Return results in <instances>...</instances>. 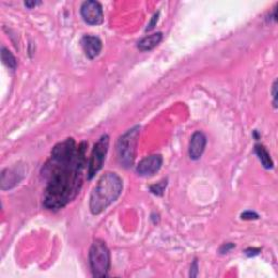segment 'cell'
<instances>
[{
	"label": "cell",
	"mask_w": 278,
	"mask_h": 278,
	"mask_svg": "<svg viewBox=\"0 0 278 278\" xmlns=\"http://www.w3.org/2000/svg\"><path fill=\"white\" fill-rule=\"evenodd\" d=\"M109 143H110V138L107 134L102 135L99 140L96 142V145L92 151L91 159H89L88 162V172H87L88 179H92L101 170L106 160L108 149H109Z\"/></svg>",
	"instance_id": "5"
},
{
	"label": "cell",
	"mask_w": 278,
	"mask_h": 278,
	"mask_svg": "<svg viewBox=\"0 0 278 278\" xmlns=\"http://www.w3.org/2000/svg\"><path fill=\"white\" fill-rule=\"evenodd\" d=\"M165 187H167V181H162L158 184H155V185L150 186V191L156 196H162Z\"/></svg>",
	"instance_id": "14"
},
{
	"label": "cell",
	"mask_w": 278,
	"mask_h": 278,
	"mask_svg": "<svg viewBox=\"0 0 278 278\" xmlns=\"http://www.w3.org/2000/svg\"><path fill=\"white\" fill-rule=\"evenodd\" d=\"M140 133V127L135 126L128 129L119 138L116 143V154L120 164L124 168H131L135 159L136 145Z\"/></svg>",
	"instance_id": "3"
},
{
	"label": "cell",
	"mask_w": 278,
	"mask_h": 278,
	"mask_svg": "<svg viewBox=\"0 0 278 278\" xmlns=\"http://www.w3.org/2000/svg\"><path fill=\"white\" fill-rule=\"evenodd\" d=\"M17 176H19V174H17L15 169H7L6 171H3L1 175V189H9V188L15 186L16 183H19L20 178H17Z\"/></svg>",
	"instance_id": "11"
},
{
	"label": "cell",
	"mask_w": 278,
	"mask_h": 278,
	"mask_svg": "<svg viewBox=\"0 0 278 278\" xmlns=\"http://www.w3.org/2000/svg\"><path fill=\"white\" fill-rule=\"evenodd\" d=\"M277 80L274 82V85H273V98H274V107L277 108Z\"/></svg>",
	"instance_id": "19"
},
{
	"label": "cell",
	"mask_w": 278,
	"mask_h": 278,
	"mask_svg": "<svg viewBox=\"0 0 278 278\" xmlns=\"http://www.w3.org/2000/svg\"><path fill=\"white\" fill-rule=\"evenodd\" d=\"M241 218L246 219V221H252V219H258L259 215L254 212H251V211H247V212L241 214Z\"/></svg>",
	"instance_id": "15"
},
{
	"label": "cell",
	"mask_w": 278,
	"mask_h": 278,
	"mask_svg": "<svg viewBox=\"0 0 278 278\" xmlns=\"http://www.w3.org/2000/svg\"><path fill=\"white\" fill-rule=\"evenodd\" d=\"M197 275H198V262H197V260H195L194 263L191 264L190 276H191V277H196Z\"/></svg>",
	"instance_id": "18"
},
{
	"label": "cell",
	"mask_w": 278,
	"mask_h": 278,
	"mask_svg": "<svg viewBox=\"0 0 278 278\" xmlns=\"http://www.w3.org/2000/svg\"><path fill=\"white\" fill-rule=\"evenodd\" d=\"M123 190V182L116 173L108 172L102 175L93 188L89 200L93 214H100L115 202Z\"/></svg>",
	"instance_id": "2"
},
{
	"label": "cell",
	"mask_w": 278,
	"mask_h": 278,
	"mask_svg": "<svg viewBox=\"0 0 278 278\" xmlns=\"http://www.w3.org/2000/svg\"><path fill=\"white\" fill-rule=\"evenodd\" d=\"M80 15L83 20L89 25H99L104 21V11H102L101 4L93 0H88L82 4Z\"/></svg>",
	"instance_id": "6"
},
{
	"label": "cell",
	"mask_w": 278,
	"mask_h": 278,
	"mask_svg": "<svg viewBox=\"0 0 278 278\" xmlns=\"http://www.w3.org/2000/svg\"><path fill=\"white\" fill-rule=\"evenodd\" d=\"M24 4H25V6L28 7V8L32 9V8L37 6V4H40V2H39V1H25Z\"/></svg>",
	"instance_id": "21"
},
{
	"label": "cell",
	"mask_w": 278,
	"mask_h": 278,
	"mask_svg": "<svg viewBox=\"0 0 278 278\" xmlns=\"http://www.w3.org/2000/svg\"><path fill=\"white\" fill-rule=\"evenodd\" d=\"M110 251L101 240L93 241L89 250V264L93 277H106L110 270Z\"/></svg>",
	"instance_id": "4"
},
{
	"label": "cell",
	"mask_w": 278,
	"mask_h": 278,
	"mask_svg": "<svg viewBox=\"0 0 278 278\" xmlns=\"http://www.w3.org/2000/svg\"><path fill=\"white\" fill-rule=\"evenodd\" d=\"M163 159L160 154H152L142 159L136 167V172L140 176H152L162 167Z\"/></svg>",
	"instance_id": "7"
},
{
	"label": "cell",
	"mask_w": 278,
	"mask_h": 278,
	"mask_svg": "<svg viewBox=\"0 0 278 278\" xmlns=\"http://www.w3.org/2000/svg\"><path fill=\"white\" fill-rule=\"evenodd\" d=\"M255 154H257L258 158L260 160V162L262 163L263 168H265L267 170H270L273 168V161L270 156V154H268L267 150L264 148L262 145H257L255 146Z\"/></svg>",
	"instance_id": "12"
},
{
	"label": "cell",
	"mask_w": 278,
	"mask_h": 278,
	"mask_svg": "<svg viewBox=\"0 0 278 278\" xmlns=\"http://www.w3.org/2000/svg\"><path fill=\"white\" fill-rule=\"evenodd\" d=\"M1 59H2L3 63L6 64L9 69H11V70L16 69L17 61L15 59V57L13 56L12 53L4 47H2V49H1Z\"/></svg>",
	"instance_id": "13"
},
{
	"label": "cell",
	"mask_w": 278,
	"mask_h": 278,
	"mask_svg": "<svg viewBox=\"0 0 278 278\" xmlns=\"http://www.w3.org/2000/svg\"><path fill=\"white\" fill-rule=\"evenodd\" d=\"M207 145V137L202 132H196L190 138L189 149L188 154L191 160H199L203 154V151Z\"/></svg>",
	"instance_id": "8"
},
{
	"label": "cell",
	"mask_w": 278,
	"mask_h": 278,
	"mask_svg": "<svg viewBox=\"0 0 278 278\" xmlns=\"http://www.w3.org/2000/svg\"><path fill=\"white\" fill-rule=\"evenodd\" d=\"M80 44H82L85 55H86L89 59H95L96 57L99 56L102 49V43L100 38H98L97 36H84L82 40H80Z\"/></svg>",
	"instance_id": "9"
},
{
	"label": "cell",
	"mask_w": 278,
	"mask_h": 278,
	"mask_svg": "<svg viewBox=\"0 0 278 278\" xmlns=\"http://www.w3.org/2000/svg\"><path fill=\"white\" fill-rule=\"evenodd\" d=\"M235 248V245L234 244H225V245H223L221 247V249H219V252H221L222 254H225L227 252H230V251L232 249H234Z\"/></svg>",
	"instance_id": "17"
},
{
	"label": "cell",
	"mask_w": 278,
	"mask_h": 278,
	"mask_svg": "<svg viewBox=\"0 0 278 278\" xmlns=\"http://www.w3.org/2000/svg\"><path fill=\"white\" fill-rule=\"evenodd\" d=\"M245 253L248 255V257H254V255L260 253V250L259 249H248V250H246Z\"/></svg>",
	"instance_id": "20"
},
{
	"label": "cell",
	"mask_w": 278,
	"mask_h": 278,
	"mask_svg": "<svg viewBox=\"0 0 278 278\" xmlns=\"http://www.w3.org/2000/svg\"><path fill=\"white\" fill-rule=\"evenodd\" d=\"M87 143L77 146L68 138L53 147L51 156L44 165L43 175L47 179L44 205L49 210H60L79 194L83 185V171L86 164Z\"/></svg>",
	"instance_id": "1"
},
{
	"label": "cell",
	"mask_w": 278,
	"mask_h": 278,
	"mask_svg": "<svg viewBox=\"0 0 278 278\" xmlns=\"http://www.w3.org/2000/svg\"><path fill=\"white\" fill-rule=\"evenodd\" d=\"M158 20H159V13H155V15L152 16L150 23L148 24V26H147V29H146L147 32H149V31H151L152 29L154 28L155 24H156V22H158Z\"/></svg>",
	"instance_id": "16"
},
{
	"label": "cell",
	"mask_w": 278,
	"mask_h": 278,
	"mask_svg": "<svg viewBox=\"0 0 278 278\" xmlns=\"http://www.w3.org/2000/svg\"><path fill=\"white\" fill-rule=\"evenodd\" d=\"M161 40H162V33H154L139 40L137 47L140 51H150L158 46Z\"/></svg>",
	"instance_id": "10"
}]
</instances>
